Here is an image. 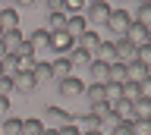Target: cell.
I'll list each match as a JSON object with an SVG mask.
<instances>
[{
	"label": "cell",
	"instance_id": "3",
	"mask_svg": "<svg viewBox=\"0 0 151 135\" xmlns=\"http://www.w3.org/2000/svg\"><path fill=\"white\" fill-rule=\"evenodd\" d=\"M94 116H98V129H101L104 135H110L113 129H116V123H120L123 116L116 113V110H113L110 104H104V107H98V110H94Z\"/></svg>",
	"mask_w": 151,
	"mask_h": 135
},
{
	"label": "cell",
	"instance_id": "6",
	"mask_svg": "<svg viewBox=\"0 0 151 135\" xmlns=\"http://www.w3.org/2000/svg\"><path fill=\"white\" fill-rule=\"evenodd\" d=\"M101 31H98V29H85L82 31V35H79V38H76V47H79V50H85V54H91V57H94V50H98V47H101Z\"/></svg>",
	"mask_w": 151,
	"mask_h": 135
},
{
	"label": "cell",
	"instance_id": "20",
	"mask_svg": "<svg viewBox=\"0 0 151 135\" xmlns=\"http://www.w3.org/2000/svg\"><path fill=\"white\" fill-rule=\"evenodd\" d=\"M85 29H88V25H85L82 13H79V16H66V29H63V31H66V35H69V38H73V41L79 38V35H82Z\"/></svg>",
	"mask_w": 151,
	"mask_h": 135
},
{
	"label": "cell",
	"instance_id": "41",
	"mask_svg": "<svg viewBox=\"0 0 151 135\" xmlns=\"http://www.w3.org/2000/svg\"><path fill=\"white\" fill-rule=\"evenodd\" d=\"M41 135H57V129H44V132H41Z\"/></svg>",
	"mask_w": 151,
	"mask_h": 135
},
{
	"label": "cell",
	"instance_id": "12",
	"mask_svg": "<svg viewBox=\"0 0 151 135\" xmlns=\"http://www.w3.org/2000/svg\"><path fill=\"white\" fill-rule=\"evenodd\" d=\"M145 79H151V66H145L139 60H129L126 63V82H145Z\"/></svg>",
	"mask_w": 151,
	"mask_h": 135
},
{
	"label": "cell",
	"instance_id": "35",
	"mask_svg": "<svg viewBox=\"0 0 151 135\" xmlns=\"http://www.w3.org/2000/svg\"><path fill=\"white\" fill-rule=\"evenodd\" d=\"M57 135H82V132H79L73 123H66V126H60V129H57Z\"/></svg>",
	"mask_w": 151,
	"mask_h": 135
},
{
	"label": "cell",
	"instance_id": "37",
	"mask_svg": "<svg viewBox=\"0 0 151 135\" xmlns=\"http://www.w3.org/2000/svg\"><path fill=\"white\" fill-rule=\"evenodd\" d=\"M110 10H123V3H129V0H104Z\"/></svg>",
	"mask_w": 151,
	"mask_h": 135
},
{
	"label": "cell",
	"instance_id": "24",
	"mask_svg": "<svg viewBox=\"0 0 151 135\" xmlns=\"http://www.w3.org/2000/svg\"><path fill=\"white\" fill-rule=\"evenodd\" d=\"M44 132V123L38 119V116H28V119H22V129H19V135H41Z\"/></svg>",
	"mask_w": 151,
	"mask_h": 135
},
{
	"label": "cell",
	"instance_id": "30",
	"mask_svg": "<svg viewBox=\"0 0 151 135\" xmlns=\"http://www.w3.org/2000/svg\"><path fill=\"white\" fill-rule=\"evenodd\" d=\"M142 91H139V82H123V101H139Z\"/></svg>",
	"mask_w": 151,
	"mask_h": 135
},
{
	"label": "cell",
	"instance_id": "23",
	"mask_svg": "<svg viewBox=\"0 0 151 135\" xmlns=\"http://www.w3.org/2000/svg\"><path fill=\"white\" fill-rule=\"evenodd\" d=\"M63 29H66V13H50L44 31H47V35H57V31H63Z\"/></svg>",
	"mask_w": 151,
	"mask_h": 135
},
{
	"label": "cell",
	"instance_id": "36",
	"mask_svg": "<svg viewBox=\"0 0 151 135\" xmlns=\"http://www.w3.org/2000/svg\"><path fill=\"white\" fill-rule=\"evenodd\" d=\"M19 10H32V6H38V0H16Z\"/></svg>",
	"mask_w": 151,
	"mask_h": 135
},
{
	"label": "cell",
	"instance_id": "26",
	"mask_svg": "<svg viewBox=\"0 0 151 135\" xmlns=\"http://www.w3.org/2000/svg\"><path fill=\"white\" fill-rule=\"evenodd\" d=\"M66 57H69L73 69H76V66H88V63H91V54H85V50H79V47H73L69 54H66Z\"/></svg>",
	"mask_w": 151,
	"mask_h": 135
},
{
	"label": "cell",
	"instance_id": "40",
	"mask_svg": "<svg viewBox=\"0 0 151 135\" xmlns=\"http://www.w3.org/2000/svg\"><path fill=\"white\" fill-rule=\"evenodd\" d=\"M82 135H104L101 129H88V132H82Z\"/></svg>",
	"mask_w": 151,
	"mask_h": 135
},
{
	"label": "cell",
	"instance_id": "9",
	"mask_svg": "<svg viewBox=\"0 0 151 135\" xmlns=\"http://www.w3.org/2000/svg\"><path fill=\"white\" fill-rule=\"evenodd\" d=\"M126 41L132 47H142V44H151V25H142V22H132L129 31H126Z\"/></svg>",
	"mask_w": 151,
	"mask_h": 135
},
{
	"label": "cell",
	"instance_id": "19",
	"mask_svg": "<svg viewBox=\"0 0 151 135\" xmlns=\"http://www.w3.org/2000/svg\"><path fill=\"white\" fill-rule=\"evenodd\" d=\"M50 72H54L57 82L66 79V76H73V63H69V57H54V60H50Z\"/></svg>",
	"mask_w": 151,
	"mask_h": 135
},
{
	"label": "cell",
	"instance_id": "13",
	"mask_svg": "<svg viewBox=\"0 0 151 135\" xmlns=\"http://www.w3.org/2000/svg\"><path fill=\"white\" fill-rule=\"evenodd\" d=\"M35 79H32V72H16V76H13V94H32V91H35Z\"/></svg>",
	"mask_w": 151,
	"mask_h": 135
},
{
	"label": "cell",
	"instance_id": "43",
	"mask_svg": "<svg viewBox=\"0 0 151 135\" xmlns=\"http://www.w3.org/2000/svg\"><path fill=\"white\" fill-rule=\"evenodd\" d=\"M135 3H151V0H135Z\"/></svg>",
	"mask_w": 151,
	"mask_h": 135
},
{
	"label": "cell",
	"instance_id": "1",
	"mask_svg": "<svg viewBox=\"0 0 151 135\" xmlns=\"http://www.w3.org/2000/svg\"><path fill=\"white\" fill-rule=\"evenodd\" d=\"M107 16H110V6L107 3H85V10H82V19L88 29H98V25H104L107 22Z\"/></svg>",
	"mask_w": 151,
	"mask_h": 135
},
{
	"label": "cell",
	"instance_id": "16",
	"mask_svg": "<svg viewBox=\"0 0 151 135\" xmlns=\"http://www.w3.org/2000/svg\"><path fill=\"white\" fill-rule=\"evenodd\" d=\"M73 126L79 129V132H88V129H98V116H94V110H88L85 107L79 116H73Z\"/></svg>",
	"mask_w": 151,
	"mask_h": 135
},
{
	"label": "cell",
	"instance_id": "44",
	"mask_svg": "<svg viewBox=\"0 0 151 135\" xmlns=\"http://www.w3.org/2000/svg\"><path fill=\"white\" fill-rule=\"evenodd\" d=\"M0 38H3V31H0Z\"/></svg>",
	"mask_w": 151,
	"mask_h": 135
},
{
	"label": "cell",
	"instance_id": "33",
	"mask_svg": "<svg viewBox=\"0 0 151 135\" xmlns=\"http://www.w3.org/2000/svg\"><path fill=\"white\" fill-rule=\"evenodd\" d=\"M44 10L50 16V13H66V6H63V0H44Z\"/></svg>",
	"mask_w": 151,
	"mask_h": 135
},
{
	"label": "cell",
	"instance_id": "21",
	"mask_svg": "<svg viewBox=\"0 0 151 135\" xmlns=\"http://www.w3.org/2000/svg\"><path fill=\"white\" fill-rule=\"evenodd\" d=\"M19 29V10H0V31H13Z\"/></svg>",
	"mask_w": 151,
	"mask_h": 135
},
{
	"label": "cell",
	"instance_id": "38",
	"mask_svg": "<svg viewBox=\"0 0 151 135\" xmlns=\"http://www.w3.org/2000/svg\"><path fill=\"white\" fill-rule=\"evenodd\" d=\"M9 113V97H0V116Z\"/></svg>",
	"mask_w": 151,
	"mask_h": 135
},
{
	"label": "cell",
	"instance_id": "27",
	"mask_svg": "<svg viewBox=\"0 0 151 135\" xmlns=\"http://www.w3.org/2000/svg\"><path fill=\"white\" fill-rule=\"evenodd\" d=\"M107 82H126V63H110V69H107Z\"/></svg>",
	"mask_w": 151,
	"mask_h": 135
},
{
	"label": "cell",
	"instance_id": "34",
	"mask_svg": "<svg viewBox=\"0 0 151 135\" xmlns=\"http://www.w3.org/2000/svg\"><path fill=\"white\" fill-rule=\"evenodd\" d=\"M9 94H13V79L0 76V97H9Z\"/></svg>",
	"mask_w": 151,
	"mask_h": 135
},
{
	"label": "cell",
	"instance_id": "29",
	"mask_svg": "<svg viewBox=\"0 0 151 135\" xmlns=\"http://www.w3.org/2000/svg\"><path fill=\"white\" fill-rule=\"evenodd\" d=\"M19 129H22V119H16V116H6L3 123H0V135H19Z\"/></svg>",
	"mask_w": 151,
	"mask_h": 135
},
{
	"label": "cell",
	"instance_id": "5",
	"mask_svg": "<svg viewBox=\"0 0 151 135\" xmlns=\"http://www.w3.org/2000/svg\"><path fill=\"white\" fill-rule=\"evenodd\" d=\"M25 41H28V47H32V54H35V60L41 57V54H54V50H50V35H47L44 29H35L32 35H25Z\"/></svg>",
	"mask_w": 151,
	"mask_h": 135
},
{
	"label": "cell",
	"instance_id": "7",
	"mask_svg": "<svg viewBox=\"0 0 151 135\" xmlns=\"http://www.w3.org/2000/svg\"><path fill=\"white\" fill-rule=\"evenodd\" d=\"M82 97H85V104H88V110H98V107H104V104H107V91H104V85H98V82L85 85Z\"/></svg>",
	"mask_w": 151,
	"mask_h": 135
},
{
	"label": "cell",
	"instance_id": "4",
	"mask_svg": "<svg viewBox=\"0 0 151 135\" xmlns=\"http://www.w3.org/2000/svg\"><path fill=\"white\" fill-rule=\"evenodd\" d=\"M57 91H60V97H63V101H76V97H82L85 82H82V79H76V76H66V79H60V82H57Z\"/></svg>",
	"mask_w": 151,
	"mask_h": 135
},
{
	"label": "cell",
	"instance_id": "31",
	"mask_svg": "<svg viewBox=\"0 0 151 135\" xmlns=\"http://www.w3.org/2000/svg\"><path fill=\"white\" fill-rule=\"evenodd\" d=\"M63 6H66V16H79L85 10V0H63Z\"/></svg>",
	"mask_w": 151,
	"mask_h": 135
},
{
	"label": "cell",
	"instance_id": "15",
	"mask_svg": "<svg viewBox=\"0 0 151 135\" xmlns=\"http://www.w3.org/2000/svg\"><path fill=\"white\" fill-rule=\"evenodd\" d=\"M32 72V79H35V85H47L50 79H54V72H50V63H44V60H35V66L28 69Z\"/></svg>",
	"mask_w": 151,
	"mask_h": 135
},
{
	"label": "cell",
	"instance_id": "11",
	"mask_svg": "<svg viewBox=\"0 0 151 135\" xmlns=\"http://www.w3.org/2000/svg\"><path fill=\"white\" fill-rule=\"evenodd\" d=\"M73 47H76V41L69 38L66 31H57V35H50V50H54L57 57H66Z\"/></svg>",
	"mask_w": 151,
	"mask_h": 135
},
{
	"label": "cell",
	"instance_id": "22",
	"mask_svg": "<svg viewBox=\"0 0 151 135\" xmlns=\"http://www.w3.org/2000/svg\"><path fill=\"white\" fill-rule=\"evenodd\" d=\"M0 72H3L6 79H13L16 72H22V66H19V57H16V54H6V57L0 60Z\"/></svg>",
	"mask_w": 151,
	"mask_h": 135
},
{
	"label": "cell",
	"instance_id": "32",
	"mask_svg": "<svg viewBox=\"0 0 151 135\" xmlns=\"http://www.w3.org/2000/svg\"><path fill=\"white\" fill-rule=\"evenodd\" d=\"M110 135H132V119H129V116H123V119L116 123V129H113Z\"/></svg>",
	"mask_w": 151,
	"mask_h": 135
},
{
	"label": "cell",
	"instance_id": "2",
	"mask_svg": "<svg viewBox=\"0 0 151 135\" xmlns=\"http://www.w3.org/2000/svg\"><path fill=\"white\" fill-rule=\"evenodd\" d=\"M104 25L113 31V38H126V31H129V25H132V16L126 10H110V16H107Z\"/></svg>",
	"mask_w": 151,
	"mask_h": 135
},
{
	"label": "cell",
	"instance_id": "8",
	"mask_svg": "<svg viewBox=\"0 0 151 135\" xmlns=\"http://www.w3.org/2000/svg\"><path fill=\"white\" fill-rule=\"evenodd\" d=\"M44 129H60V126H66V123H73V116L66 113L63 107H47L44 110Z\"/></svg>",
	"mask_w": 151,
	"mask_h": 135
},
{
	"label": "cell",
	"instance_id": "28",
	"mask_svg": "<svg viewBox=\"0 0 151 135\" xmlns=\"http://www.w3.org/2000/svg\"><path fill=\"white\" fill-rule=\"evenodd\" d=\"M104 91H107V104H116L123 97V85L120 82H104Z\"/></svg>",
	"mask_w": 151,
	"mask_h": 135
},
{
	"label": "cell",
	"instance_id": "45",
	"mask_svg": "<svg viewBox=\"0 0 151 135\" xmlns=\"http://www.w3.org/2000/svg\"><path fill=\"white\" fill-rule=\"evenodd\" d=\"M0 76H3V72H0Z\"/></svg>",
	"mask_w": 151,
	"mask_h": 135
},
{
	"label": "cell",
	"instance_id": "18",
	"mask_svg": "<svg viewBox=\"0 0 151 135\" xmlns=\"http://www.w3.org/2000/svg\"><path fill=\"white\" fill-rule=\"evenodd\" d=\"M22 41H25V35H22V29H13V31H3V38H0V44L6 47V54H16Z\"/></svg>",
	"mask_w": 151,
	"mask_h": 135
},
{
	"label": "cell",
	"instance_id": "17",
	"mask_svg": "<svg viewBox=\"0 0 151 135\" xmlns=\"http://www.w3.org/2000/svg\"><path fill=\"white\" fill-rule=\"evenodd\" d=\"M85 69H88V79H91V82L104 85V82H107V69H110V63H104V60H91Z\"/></svg>",
	"mask_w": 151,
	"mask_h": 135
},
{
	"label": "cell",
	"instance_id": "10",
	"mask_svg": "<svg viewBox=\"0 0 151 135\" xmlns=\"http://www.w3.org/2000/svg\"><path fill=\"white\" fill-rule=\"evenodd\" d=\"M129 60H135V47L126 38H116L113 41V63H129Z\"/></svg>",
	"mask_w": 151,
	"mask_h": 135
},
{
	"label": "cell",
	"instance_id": "39",
	"mask_svg": "<svg viewBox=\"0 0 151 135\" xmlns=\"http://www.w3.org/2000/svg\"><path fill=\"white\" fill-rule=\"evenodd\" d=\"M9 6L16 10V0H0V10H9Z\"/></svg>",
	"mask_w": 151,
	"mask_h": 135
},
{
	"label": "cell",
	"instance_id": "42",
	"mask_svg": "<svg viewBox=\"0 0 151 135\" xmlns=\"http://www.w3.org/2000/svg\"><path fill=\"white\" fill-rule=\"evenodd\" d=\"M85 3H104V0H85Z\"/></svg>",
	"mask_w": 151,
	"mask_h": 135
},
{
	"label": "cell",
	"instance_id": "25",
	"mask_svg": "<svg viewBox=\"0 0 151 135\" xmlns=\"http://www.w3.org/2000/svg\"><path fill=\"white\" fill-rule=\"evenodd\" d=\"M132 22H142V25H151V3H135V13H129Z\"/></svg>",
	"mask_w": 151,
	"mask_h": 135
},
{
	"label": "cell",
	"instance_id": "14",
	"mask_svg": "<svg viewBox=\"0 0 151 135\" xmlns=\"http://www.w3.org/2000/svg\"><path fill=\"white\" fill-rule=\"evenodd\" d=\"M129 119H151V97H139L129 104Z\"/></svg>",
	"mask_w": 151,
	"mask_h": 135
}]
</instances>
